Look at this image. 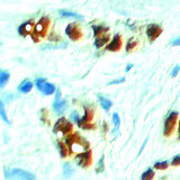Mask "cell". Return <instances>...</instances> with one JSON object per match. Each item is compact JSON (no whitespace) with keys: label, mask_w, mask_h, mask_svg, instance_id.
<instances>
[{"label":"cell","mask_w":180,"mask_h":180,"mask_svg":"<svg viewBox=\"0 0 180 180\" xmlns=\"http://www.w3.org/2000/svg\"><path fill=\"white\" fill-rule=\"evenodd\" d=\"M66 144L68 145L70 154L72 153H81L87 150H90V144L84 137H82L79 133H70L66 137Z\"/></svg>","instance_id":"1"},{"label":"cell","mask_w":180,"mask_h":180,"mask_svg":"<svg viewBox=\"0 0 180 180\" xmlns=\"http://www.w3.org/2000/svg\"><path fill=\"white\" fill-rule=\"evenodd\" d=\"M50 25H51V19L46 16H43V17L39 18V21L36 23L34 27V31L32 33V38L35 43H38L42 38H44L46 35H47V31L50 28Z\"/></svg>","instance_id":"2"},{"label":"cell","mask_w":180,"mask_h":180,"mask_svg":"<svg viewBox=\"0 0 180 180\" xmlns=\"http://www.w3.org/2000/svg\"><path fill=\"white\" fill-rule=\"evenodd\" d=\"M73 129V123L68 121L66 117H61L59 121L54 124L53 132L59 136H68L70 133H72Z\"/></svg>","instance_id":"3"},{"label":"cell","mask_w":180,"mask_h":180,"mask_svg":"<svg viewBox=\"0 0 180 180\" xmlns=\"http://www.w3.org/2000/svg\"><path fill=\"white\" fill-rule=\"evenodd\" d=\"M178 117H179V113H178V111H171L169 114V116L166 118V121H164V126H163V135H164L166 137L172 136L173 132L176 129Z\"/></svg>","instance_id":"4"},{"label":"cell","mask_w":180,"mask_h":180,"mask_svg":"<svg viewBox=\"0 0 180 180\" xmlns=\"http://www.w3.org/2000/svg\"><path fill=\"white\" fill-rule=\"evenodd\" d=\"M66 36L73 42H78L80 41L83 36V33H82V29L80 27V25L76 21H73V23H70L66 28Z\"/></svg>","instance_id":"5"},{"label":"cell","mask_w":180,"mask_h":180,"mask_svg":"<svg viewBox=\"0 0 180 180\" xmlns=\"http://www.w3.org/2000/svg\"><path fill=\"white\" fill-rule=\"evenodd\" d=\"M74 161L79 167L81 168H89L91 162H92V153H91V150H87L84 152L78 153L74 158Z\"/></svg>","instance_id":"6"},{"label":"cell","mask_w":180,"mask_h":180,"mask_svg":"<svg viewBox=\"0 0 180 180\" xmlns=\"http://www.w3.org/2000/svg\"><path fill=\"white\" fill-rule=\"evenodd\" d=\"M92 119H94V111L88 107H84V114H83L82 117L79 119L78 125H79L80 128L90 129V128H92V124H91V121H92Z\"/></svg>","instance_id":"7"},{"label":"cell","mask_w":180,"mask_h":180,"mask_svg":"<svg viewBox=\"0 0 180 180\" xmlns=\"http://www.w3.org/2000/svg\"><path fill=\"white\" fill-rule=\"evenodd\" d=\"M35 84L37 87V89L41 91L43 95H52L54 94L56 90H55V86L52 84V83H49L45 79H42V78H38V79L35 80Z\"/></svg>","instance_id":"8"},{"label":"cell","mask_w":180,"mask_h":180,"mask_svg":"<svg viewBox=\"0 0 180 180\" xmlns=\"http://www.w3.org/2000/svg\"><path fill=\"white\" fill-rule=\"evenodd\" d=\"M163 32V28L158 24H150L148 25L146 27V36L149 38L150 43H153V42L158 39L161 33Z\"/></svg>","instance_id":"9"},{"label":"cell","mask_w":180,"mask_h":180,"mask_svg":"<svg viewBox=\"0 0 180 180\" xmlns=\"http://www.w3.org/2000/svg\"><path fill=\"white\" fill-rule=\"evenodd\" d=\"M122 45H123L122 36L119 34H116L114 35L113 39L108 43V45L106 46V50L109 51V52H118V51H121Z\"/></svg>","instance_id":"10"},{"label":"cell","mask_w":180,"mask_h":180,"mask_svg":"<svg viewBox=\"0 0 180 180\" xmlns=\"http://www.w3.org/2000/svg\"><path fill=\"white\" fill-rule=\"evenodd\" d=\"M34 27H35V24H34V21L31 19V21H26L24 24H21L19 27H18V34L21 35V36H28V35H32L33 31H34Z\"/></svg>","instance_id":"11"},{"label":"cell","mask_w":180,"mask_h":180,"mask_svg":"<svg viewBox=\"0 0 180 180\" xmlns=\"http://www.w3.org/2000/svg\"><path fill=\"white\" fill-rule=\"evenodd\" d=\"M9 177L10 178H15V179H27V180L35 179L34 174H32V173L27 172V171H24V170L21 169H13Z\"/></svg>","instance_id":"12"},{"label":"cell","mask_w":180,"mask_h":180,"mask_svg":"<svg viewBox=\"0 0 180 180\" xmlns=\"http://www.w3.org/2000/svg\"><path fill=\"white\" fill-rule=\"evenodd\" d=\"M53 108H54V111H55L56 114H63L64 111H66V108H68V103L66 100H55L54 101V104H53Z\"/></svg>","instance_id":"13"},{"label":"cell","mask_w":180,"mask_h":180,"mask_svg":"<svg viewBox=\"0 0 180 180\" xmlns=\"http://www.w3.org/2000/svg\"><path fill=\"white\" fill-rule=\"evenodd\" d=\"M92 31H94L95 37H99V36H103L105 34H108L109 33V27L107 26H103V25H94L92 26Z\"/></svg>","instance_id":"14"},{"label":"cell","mask_w":180,"mask_h":180,"mask_svg":"<svg viewBox=\"0 0 180 180\" xmlns=\"http://www.w3.org/2000/svg\"><path fill=\"white\" fill-rule=\"evenodd\" d=\"M111 39V36H109V33L108 34H105L103 36H99V37H96L95 39V47L96 49H100L104 45H106Z\"/></svg>","instance_id":"15"},{"label":"cell","mask_w":180,"mask_h":180,"mask_svg":"<svg viewBox=\"0 0 180 180\" xmlns=\"http://www.w3.org/2000/svg\"><path fill=\"white\" fill-rule=\"evenodd\" d=\"M32 89H33V83H32L28 79L24 80V81L21 82V86L18 87V90H19L21 92H23V94H27V92H29Z\"/></svg>","instance_id":"16"},{"label":"cell","mask_w":180,"mask_h":180,"mask_svg":"<svg viewBox=\"0 0 180 180\" xmlns=\"http://www.w3.org/2000/svg\"><path fill=\"white\" fill-rule=\"evenodd\" d=\"M58 149H59V152H60L61 158H66V156L70 154L69 149H68V145L66 144V142L59 141V142H58Z\"/></svg>","instance_id":"17"},{"label":"cell","mask_w":180,"mask_h":180,"mask_svg":"<svg viewBox=\"0 0 180 180\" xmlns=\"http://www.w3.org/2000/svg\"><path fill=\"white\" fill-rule=\"evenodd\" d=\"M137 45H139V42L136 41L134 37H131L127 41V43H126V52L127 53L133 52V51L137 47Z\"/></svg>","instance_id":"18"},{"label":"cell","mask_w":180,"mask_h":180,"mask_svg":"<svg viewBox=\"0 0 180 180\" xmlns=\"http://www.w3.org/2000/svg\"><path fill=\"white\" fill-rule=\"evenodd\" d=\"M59 14L62 16V17H72L77 18L79 21H83V17L81 15L77 14V13H73V11H66V10H59Z\"/></svg>","instance_id":"19"},{"label":"cell","mask_w":180,"mask_h":180,"mask_svg":"<svg viewBox=\"0 0 180 180\" xmlns=\"http://www.w3.org/2000/svg\"><path fill=\"white\" fill-rule=\"evenodd\" d=\"M98 99L100 101L101 107L104 108L105 111H109L111 108V106H113V103H111L108 98H105V97H103V96H98Z\"/></svg>","instance_id":"20"},{"label":"cell","mask_w":180,"mask_h":180,"mask_svg":"<svg viewBox=\"0 0 180 180\" xmlns=\"http://www.w3.org/2000/svg\"><path fill=\"white\" fill-rule=\"evenodd\" d=\"M73 168L72 166L70 164L69 162L64 163V166H63V177L64 178H69V177H71L73 174Z\"/></svg>","instance_id":"21"},{"label":"cell","mask_w":180,"mask_h":180,"mask_svg":"<svg viewBox=\"0 0 180 180\" xmlns=\"http://www.w3.org/2000/svg\"><path fill=\"white\" fill-rule=\"evenodd\" d=\"M9 78H10V74L6 71H1L0 73V87L1 88H4L6 86V83L9 81Z\"/></svg>","instance_id":"22"},{"label":"cell","mask_w":180,"mask_h":180,"mask_svg":"<svg viewBox=\"0 0 180 180\" xmlns=\"http://www.w3.org/2000/svg\"><path fill=\"white\" fill-rule=\"evenodd\" d=\"M170 162L169 161H159L154 164V169L156 170H167L169 168Z\"/></svg>","instance_id":"23"},{"label":"cell","mask_w":180,"mask_h":180,"mask_svg":"<svg viewBox=\"0 0 180 180\" xmlns=\"http://www.w3.org/2000/svg\"><path fill=\"white\" fill-rule=\"evenodd\" d=\"M153 178H154V171H153V169H151V168H149V169L146 170L145 172L141 176V179L142 180H150V179H153Z\"/></svg>","instance_id":"24"},{"label":"cell","mask_w":180,"mask_h":180,"mask_svg":"<svg viewBox=\"0 0 180 180\" xmlns=\"http://www.w3.org/2000/svg\"><path fill=\"white\" fill-rule=\"evenodd\" d=\"M104 156H101V159H100V161L97 163V166H96V172L97 173H100V172H103L105 170V164H104Z\"/></svg>","instance_id":"25"},{"label":"cell","mask_w":180,"mask_h":180,"mask_svg":"<svg viewBox=\"0 0 180 180\" xmlns=\"http://www.w3.org/2000/svg\"><path fill=\"white\" fill-rule=\"evenodd\" d=\"M113 123H114L116 128H118L121 126V118H119V115H118L117 113H114V114H113Z\"/></svg>","instance_id":"26"},{"label":"cell","mask_w":180,"mask_h":180,"mask_svg":"<svg viewBox=\"0 0 180 180\" xmlns=\"http://www.w3.org/2000/svg\"><path fill=\"white\" fill-rule=\"evenodd\" d=\"M70 119L72 123H77L78 124V122H79L80 117H79V114L77 113V111H72L71 114H70Z\"/></svg>","instance_id":"27"},{"label":"cell","mask_w":180,"mask_h":180,"mask_svg":"<svg viewBox=\"0 0 180 180\" xmlns=\"http://www.w3.org/2000/svg\"><path fill=\"white\" fill-rule=\"evenodd\" d=\"M170 164H171V166H173V167L180 166V154L173 156L172 160H171V162H170Z\"/></svg>","instance_id":"28"},{"label":"cell","mask_w":180,"mask_h":180,"mask_svg":"<svg viewBox=\"0 0 180 180\" xmlns=\"http://www.w3.org/2000/svg\"><path fill=\"white\" fill-rule=\"evenodd\" d=\"M0 114H1V117L6 123H9L7 118V115H6V111H5V107H4V103H1V106H0Z\"/></svg>","instance_id":"29"},{"label":"cell","mask_w":180,"mask_h":180,"mask_svg":"<svg viewBox=\"0 0 180 180\" xmlns=\"http://www.w3.org/2000/svg\"><path fill=\"white\" fill-rule=\"evenodd\" d=\"M179 72H180V66L177 64V66L173 68L172 71H171V77H172V78H176V77L178 76V73H179Z\"/></svg>","instance_id":"30"},{"label":"cell","mask_w":180,"mask_h":180,"mask_svg":"<svg viewBox=\"0 0 180 180\" xmlns=\"http://www.w3.org/2000/svg\"><path fill=\"white\" fill-rule=\"evenodd\" d=\"M170 45H171V46H179L180 45V36L179 37H176L174 39H172V41L170 42Z\"/></svg>","instance_id":"31"},{"label":"cell","mask_w":180,"mask_h":180,"mask_svg":"<svg viewBox=\"0 0 180 180\" xmlns=\"http://www.w3.org/2000/svg\"><path fill=\"white\" fill-rule=\"evenodd\" d=\"M124 81H125V78H121V79H117V80L111 81V82H109L108 84H109V86H111V84H117V83H123Z\"/></svg>","instance_id":"32"},{"label":"cell","mask_w":180,"mask_h":180,"mask_svg":"<svg viewBox=\"0 0 180 180\" xmlns=\"http://www.w3.org/2000/svg\"><path fill=\"white\" fill-rule=\"evenodd\" d=\"M178 140L180 141V121H179V125H178Z\"/></svg>","instance_id":"33"},{"label":"cell","mask_w":180,"mask_h":180,"mask_svg":"<svg viewBox=\"0 0 180 180\" xmlns=\"http://www.w3.org/2000/svg\"><path fill=\"white\" fill-rule=\"evenodd\" d=\"M132 68H133V64H128L127 68H126V72H128V71H129V70H131Z\"/></svg>","instance_id":"34"}]
</instances>
